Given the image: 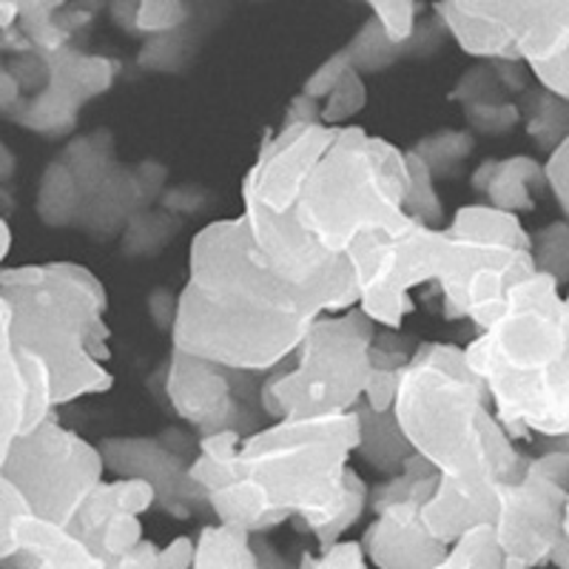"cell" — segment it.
<instances>
[{
	"label": "cell",
	"instance_id": "27",
	"mask_svg": "<svg viewBox=\"0 0 569 569\" xmlns=\"http://www.w3.org/2000/svg\"><path fill=\"white\" fill-rule=\"evenodd\" d=\"M191 569H259L253 536L226 525L202 527Z\"/></svg>",
	"mask_w": 569,
	"mask_h": 569
},
{
	"label": "cell",
	"instance_id": "41",
	"mask_svg": "<svg viewBox=\"0 0 569 569\" xmlns=\"http://www.w3.org/2000/svg\"><path fill=\"white\" fill-rule=\"evenodd\" d=\"M297 569H370V563L362 543L342 538V541L330 543L325 550L302 552Z\"/></svg>",
	"mask_w": 569,
	"mask_h": 569
},
{
	"label": "cell",
	"instance_id": "5",
	"mask_svg": "<svg viewBox=\"0 0 569 569\" xmlns=\"http://www.w3.org/2000/svg\"><path fill=\"white\" fill-rule=\"evenodd\" d=\"M408 186V151L359 126H345L305 182L297 222L319 248L348 257L356 242L413 226L405 213Z\"/></svg>",
	"mask_w": 569,
	"mask_h": 569
},
{
	"label": "cell",
	"instance_id": "31",
	"mask_svg": "<svg viewBox=\"0 0 569 569\" xmlns=\"http://www.w3.org/2000/svg\"><path fill=\"white\" fill-rule=\"evenodd\" d=\"M408 197H405V213L413 222H421L427 228H445V206L436 191V177L433 171L427 169L421 157L408 151Z\"/></svg>",
	"mask_w": 569,
	"mask_h": 569
},
{
	"label": "cell",
	"instance_id": "15",
	"mask_svg": "<svg viewBox=\"0 0 569 569\" xmlns=\"http://www.w3.org/2000/svg\"><path fill=\"white\" fill-rule=\"evenodd\" d=\"M492 401V413L505 425L512 441L541 436L567 439L569 436V305H567V348L556 365L532 376L512 379L501 373H481Z\"/></svg>",
	"mask_w": 569,
	"mask_h": 569
},
{
	"label": "cell",
	"instance_id": "28",
	"mask_svg": "<svg viewBox=\"0 0 569 569\" xmlns=\"http://www.w3.org/2000/svg\"><path fill=\"white\" fill-rule=\"evenodd\" d=\"M38 213L46 226L66 228L80 222V213H83V194H80V186L71 174V169L63 160L49 162V169L43 171V180H40L38 191Z\"/></svg>",
	"mask_w": 569,
	"mask_h": 569
},
{
	"label": "cell",
	"instance_id": "9",
	"mask_svg": "<svg viewBox=\"0 0 569 569\" xmlns=\"http://www.w3.org/2000/svg\"><path fill=\"white\" fill-rule=\"evenodd\" d=\"M567 501L569 439L556 450L527 456L516 481H498L492 532L507 561L527 569L547 567L563 538Z\"/></svg>",
	"mask_w": 569,
	"mask_h": 569
},
{
	"label": "cell",
	"instance_id": "3",
	"mask_svg": "<svg viewBox=\"0 0 569 569\" xmlns=\"http://www.w3.org/2000/svg\"><path fill=\"white\" fill-rule=\"evenodd\" d=\"M393 419L441 479L498 485L516 481L527 465L492 413L490 393L467 365L461 345L419 342L401 373Z\"/></svg>",
	"mask_w": 569,
	"mask_h": 569
},
{
	"label": "cell",
	"instance_id": "8",
	"mask_svg": "<svg viewBox=\"0 0 569 569\" xmlns=\"http://www.w3.org/2000/svg\"><path fill=\"white\" fill-rule=\"evenodd\" d=\"M567 348V302L556 279L532 273L507 297L505 311L465 348L476 376L532 379L556 365Z\"/></svg>",
	"mask_w": 569,
	"mask_h": 569
},
{
	"label": "cell",
	"instance_id": "44",
	"mask_svg": "<svg viewBox=\"0 0 569 569\" xmlns=\"http://www.w3.org/2000/svg\"><path fill=\"white\" fill-rule=\"evenodd\" d=\"M197 556V538L177 536L166 547H157L154 569H191Z\"/></svg>",
	"mask_w": 569,
	"mask_h": 569
},
{
	"label": "cell",
	"instance_id": "33",
	"mask_svg": "<svg viewBox=\"0 0 569 569\" xmlns=\"http://www.w3.org/2000/svg\"><path fill=\"white\" fill-rule=\"evenodd\" d=\"M527 129H530L532 140H538L543 149L552 151L558 142L569 137V103L538 89V94L530 98Z\"/></svg>",
	"mask_w": 569,
	"mask_h": 569
},
{
	"label": "cell",
	"instance_id": "49",
	"mask_svg": "<svg viewBox=\"0 0 569 569\" xmlns=\"http://www.w3.org/2000/svg\"><path fill=\"white\" fill-rule=\"evenodd\" d=\"M563 538H569V501L563 507Z\"/></svg>",
	"mask_w": 569,
	"mask_h": 569
},
{
	"label": "cell",
	"instance_id": "24",
	"mask_svg": "<svg viewBox=\"0 0 569 569\" xmlns=\"http://www.w3.org/2000/svg\"><path fill=\"white\" fill-rule=\"evenodd\" d=\"M157 507V490L149 481L140 479H111L100 481L98 490L86 498L83 510L71 530L80 538L91 536L100 525H106L111 516H137L149 512Z\"/></svg>",
	"mask_w": 569,
	"mask_h": 569
},
{
	"label": "cell",
	"instance_id": "35",
	"mask_svg": "<svg viewBox=\"0 0 569 569\" xmlns=\"http://www.w3.org/2000/svg\"><path fill=\"white\" fill-rule=\"evenodd\" d=\"M91 550L98 552L103 561H109V567L114 561H120L123 556H129L137 543H142V521L137 516H111L106 525H100L91 536L83 538Z\"/></svg>",
	"mask_w": 569,
	"mask_h": 569
},
{
	"label": "cell",
	"instance_id": "23",
	"mask_svg": "<svg viewBox=\"0 0 569 569\" xmlns=\"http://www.w3.org/2000/svg\"><path fill=\"white\" fill-rule=\"evenodd\" d=\"M416 348L419 342H410L401 330L376 328L373 342H370V379L362 396L365 408L373 413H393L401 373L413 359Z\"/></svg>",
	"mask_w": 569,
	"mask_h": 569
},
{
	"label": "cell",
	"instance_id": "14",
	"mask_svg": "<svg viewBox=\"0 0 569 569\" xmlns=\"http://www.w3.org/2000/svg\"><path fill=\"white\" fill-rule=\"evenodd\" d=\"M237 376L220 365L188 356L171 348L169 368H166V399L171 410L197 433V439L222 430H257V410L248 408L242 393H237Z\"/></svg>",
	"mask_w": 569,
	"mask_h": 569
},
{
	"label": "cell",
	"instance_id": "47",
	"mask_svg": "<svg viewBox=\"0 0 569 569\" xmlns=\"http://www.w3.org/2000/svg\"><path fill=\"white\" fill-rule=\"evenodd\" d=\"M20 23V3H0V32H14Z\"/></svg>",
	"mask_w": 569,
	"mask_h": 569
},
{
	"label": "cell",
	"instance_id": "10",
	"mask_svg": "<svg viewBox=\"0 0 569 569\" xmlns=\"http://www.w3.org/2000/svg\"><path fill=\"white\" fill-rule=\"evenodd\" d=\"M445 231L413 222L393 237H368L348 251L353 268L356 308L385 330H401L416 311L413 291L436 284Z\"/></svg>",
	"mask_w": 569,
	"mask_h": 569
},
{
	"label": "cell",
	"instance_id": "1",
	"mask_svg": "<svg viewBox=\"0 0 569 569\" xmlns=\"http://www.w3.org/2000/svg\"><path fill=\"white\" fill-rule=\"evenodd\" d=\"M356 447V410L277 419L248 436L222 430L197 439L188 476L217 525L262 536L293 521L313 538L345 505Z\"/></svg>",
	"mask_w": 569,
	"mask_h": 569
},
{
	"label": "cell",
	"instance_id": "40",
	"mask_svg": "<svg viewBox=\"0 0 569 569\" xmlns=\"http://www.w3.org/2000/svg\"><path fill=\"white\" fill-rule=\"evenodd\" d=\"M129 29L142 34H171L182 27L188 18V7L180 0H146V3H131Z\"/></svg>",
	"mask_w": 569,
	"mask_h": 569
},
{
	"label": "cell",
	"instance_id": "25",
	"mask_svg": "<svg viewBox=\"0 0 569 569\" xmlns=\"http://www.w3.org/2000/svg\"><path fill=\"white\" fill-rule=\"evenodd\" d=\"M356 416H359V447H356V456L365 465L373 467L376 472L396 476L401 465H405V459L413 453V447L401 436L393 413H373L365 405H359Z\"/></svg>",
	"mask_w": 569,
	"mask_h": 569
},
{
	"label": "cell",
	"instance_id": "12",
	"mask_svg": "<svg viewBox=\"0 0 569 569\" xmlns=\"http://www.w3.org/2000/svg\"><path fill=\"white\" fill-rule=\"evenodd\" d=\"M103 467L114 479L149 481L157 490V507L177 518H188L206 505L200 487L191 481L188 467L197 456V439L182 430L162 436H120L100 441Z\"/></svg>",
	"mask_w": 569,
	"mask_h": 569
},
{
	"label": "cell",
	"instance_id": "4",
	"mask_svg": "<svg viewBox=\"0 0 569 569\" xmlns=\"http://www.w3.org/2000/svg\"><path fill=\"white\" fill-rule=\"evenodd\" d=\"M0 297L12 308L14 348L32 350L54 373V405L109 393V293L78 262L0 268Z\"/></svg>",
	"mask_w": 569,
	"mask_h": 569
},
{
	"label": "cell",
	"instance_id": "6",
	"mask_svg": "<svg viewBox=\"0 0 569 569\" xmlns=\"http://www.w3.org/2000/svg\"><path fill=\"white\" fill-rule=\"evenodd\" d=\"M373 333L376 325L359 308L319 317L291 359L259 379V413L277 421L359 408Z\"/></svg>",
	"mask_w": 569,
	"mask_h": 569
},
{
	"label": "cell",
	"instance_id": "37",
	"mask_svg": "<svg viewBox=\"0 0 569 569\" xmlns=\"http://www.w3.org/2000/svg\"><path fill=\"white\" fill-rule=\"evenodd\" d=\"M370 18L379 23L385 38L393 46L405 49L416 40V29H419V14L425 12L421 3L413 0H373L368 3Z\"/></svg>",
	"mask_w": 569,
	"mask_h": 569
},
{
	"label": "cell",
	"instance_id": "16",
	"mask_svg": "<svg viewBox=\"0 0 569 569\" xmlns=\"http://www.w3.org/2000/svg\"><path fill=\"white\" fill-rule=\"evenodd\" d=\"M492 9L541 91L569 103V0H492Z\"/></svg>",
	"mask_w": 569,
	"mask_h": 569
},
{
	"label": "cell",
	"instance_id": "34",
	"mask_svg": "<svg viewBox=\"0 0 569 569\" xmlns=\"http://www.w3.org/2000/svg\"><path fill=\"white\" fill-rule=\"evenodd\" d=\"M410 151H413L416 157H421V162L433 171V177H441L470 154L472 134L461 129H441L436 131V134H427L425 140Z\"/></svg>",
	"mask_w": 569,
	"mask_h": 569
},
{
	"label": "cell",
	"instance_id": "13",
	"mask_svg": "<svg viewBox=\"0 0 569 569\" xmlns=\"http://www.w3.org/2000/svg\"><path fill=\"white\" fill-rule=\"evenodd\" d=\"M328 126H279L262 140L257 160L242 180V208H259L273 217L297 213L302 188L333 142Z\"/></svg>",
	"mask_w": 569,
	"mask_h": 569
},
{
	"label": "cell",
	"instance_id": "38",
	"mask_svg": "<svg viewBox=\"0 0 569 569\" xmlns=\"http://www.w3.org/2000/svg\"><path fill=\"white\" fill-rule=\"evenodd\" d=\"M365 106H368V89H365L362 74L356 69H348L342 80L333 86V91L322 100V126L345 129V126H350L348 120H353Z\"/></svg>",
	"mask_w": 569,
	"mask_h": 569
},
{
	"label": "cell",
	"instance_id": "26",
	"mask_svg": "<svg viewBox=\"0 0 569 569\" xmlns=\"http://www.w3.org/2000/svg\"><path fill=\"white\" fill-rule=\"evenodd\" d=\"M445 231L456 233V237H470V240L496 242V246L521 248L530 251L532 237L516 213L498 211L492 206H461L459 211L450 217Z\"/></svg>",
	"mask_w": 569,
	"mask_h": 569
},
{
	"label": "cell",
	"instance_id": "30",
	"mask_svg": "<svg viewBox=\"0 0 569 569\" xmlns=\"http://www.w3.org/2000/svg\"><path fill=\"white\" fill-rule=\"evenodd\" d=\"M501 563L505 552L498 547L492 525H481L456 538L433 569H501Z\"/></svg>",
	"mask_w": 569,
	"mask_h": 569
},
{
	"label": "cell",
	"instance_id": "19",
	"mask_svg": "<svg viewBox=\"0 0 569 569\" xmlns=\"http://www.w3.org/2000/svg\"><path fill=\"white\" fill-rule=\"evenodd\" d=\"M433 14L450 32L461 52L490 63H521L510 29L492 9V0H467V3H436Z\"/></svg>",
	"mask_w": 569,
	"mask_h": 569
},
{
	"label": "cell",
	"instance_id": "36",
	"mask_svg": "<svg viewBox=\"0 0 569 569\" xmlns=\"http://www.w3.org/2000/svg\"><path fill=\"white\" fill-rule=\"evenodd\" d=\"M345 49H348L350 63H353L359 74H365V71H382L401 58L399 46H393L385 38L373 18L365 20V27L356 32V38Z\"/></svg>",
	"mask_w": 569,
	"mask_h": 569
},
{
	"label": "cell",
	"instance_id": "7",
	"mask_svg": "<svg viewBox=\"0 0 569 569\" xmlns=\"http://www.w3.org/2000/svg\"><path fill=\"white\" fill-rule=\"evenodd\" d=\"M0 472L23 492L34 516L74 527L86 498L103 481L106 467L98 445L52 416L14 439Z\"/></svg>",
	"mask_w": 569,
	"mask_h": 569
},
{
	"label": "cell",
	"instance_id": "32",
	"mask_svg": "<svg viewBox=\"0 0 569 569\" xmlns=\"http://www.w3.org/2000/svg\"><path fill=\"white\" fill-rule=\"evenodd\" d=\"M532 237V262L536 273L556 279L558 288H567L569 282V222L556 220L550 226L538 228Z\"/></svg>",
	"mask_w": 569,
	"mask_h": 569
},
{
	"label": "cell",
	"instance_id": "42",
	"mask_svg": "<svg viewBox=\"0 0 569 569\" xmlns=\"http://www.w3.org/2000/svg\"><path fill=\"white\" fill-rule=\"evenodd\" d=\"M348 69H353V63H350L348 49L342 46L339 52H333L328 60H322V63H319V69L313 71L311 78L302 83V91H299V94H305V98H311V100H317V103H322L330 91H333V86L342 80V74Z\"/></svg>",
	"mask_w": 569,
	"mask_h": 569
},
{
	"label": "cell",
	"instance_id": "2",
	"mask_svg": "<svg viewBox=\"0 0 569 569\" xmlns=\"http://www.w3.org/2000/svg\"><path fill=\"white\" fill-rule=\"evenodd\" d=\"M325 313H342L322 291L293 288L253 253L242 217L213 220L188 246L171 348L246 376L284 365Z\"/></svg>",
	"mask_w": 569,
	"mask_h": 569
},
{
	"label": "cell",
	"instance_id": "43",
	"mask_svg": "<svg viewBox=\"0 0 569 569\" xmlns=\"http://www.w3.org/2000/svg\"><path fill=\"white\" fill-rule=\"evenodd\" d=\"M543 177H547V188L561 206L563 220L569 222V137L550 151V157L543 162Z\"/></svg>",
	"mask_w": 569,
	"mask_h": 569
},
{
	"label": "cell",
	"instance_id": "11",
	"mask_svg": "<svg viewBox=\"0 0 569 569\" xmlns=\"http://www.w3.org/2000/svg\"><path fill=\"white\" fill-rule=\"evenodd\" d=\"M532 273H536V262L530 251L445 231L441 266L436 277L441 313L450 322L470 319L472 328L485 333L501 317L512 288Z\"/></svg>",
	"mask_w": 569,
	"mask_h": 569
},
{
	"label": "cell",
	"instance_id": "29",
	"mask_svg": "<svg viewBox=\"0 0 569 569\" xmlns=\"http://www.w3.org/2000/svg\"><path fill=\"white\" fill-rule=\"evenodd\" d=\"M18 359L20 370H23V379H27V419H23V433H29V430H34V427L52 419L54 408H58L54 405V373L32 350L18 348Z\"/></svg>",
	"mask_w": 569,
	"mask_h": 569
},
{
	"label": "cell",
	"instance_id": "50",
	"mask_svg": "<svg viewBox=\"0 0 569 569\" xmlns=\"http://www.w3.org/2000/svg\"><path fill=\"white\" fill-rule=\"evenodd\" d=\"M567 439H569V436H567Z\"/></svg>",
	"mask_w": 569,
	"mask_h": 569
},
{
	"label": "cell",
	"instance_id": "20",
	"mask_svg": "<svg viewBox=\"0 0 569 569\" xmlns=\"http://www.w3.org/2000/svg\"><path fill=\"white\" fill-rule=\"evenodd\" d=\"M472 191L487 197V206L507 213H521L536 208V197L547 188L543 162L536 157L516 154L505 160H485L470 177Z\"/></svg>",
	"mask_w": 569,
	"mask_h": 569
},
{
	"label": "cell",
	"instance_id": "18",
	"mask_svg": "<svg viewBox=\"0 0 569 569\" xmlns=\"http://www.w3.org/2000/svg\"><path fill=\"white\" fill-rule=\"evenodd\" d=\"M421 525L445 547L465 536L467 530L492 525L496 516V485H467V481L441 479L433 496L419 510Z\"/></svg>",
	"mask_w": 569,
	"mask_h": 569
},
{
	"label": "cell",
	"instance_id": "21",
	"mask_svg": "<svg viewBox=\"0 0 569 569\" xmlns=\"http://www.w3.org/2000/svg\"><path fill=\"white\" fill-rule=\"evenodd\" d=\"M18 550L34 558V569H111L71 527L43 521L34 512L20 521Z\"/></svg>",
	"mask_w": 569,
	"mask_h": 569
},
{
	"label": "cell",
	"instance_id": "22",
	"mask_svg": "<svg viewBox=\"0 0 569 569\" xmlns=\"http://www.w3.org/2000/svg\"><path fill=\"white\" fill-rule=\"evenodd\" d=\"M27 419V379L12 339V308L0 297V470Z\"/></svg>",
	"mask_w": 569,
	"mask_h": 569
},
{
	"label": "cell",
	"instance_id": "48",
	"mask_svg": "<svg viewBox=\"0 0 569 569\" xmlns=\"http://www.w3.org/2000/svg\"><path fill=\"white\" fill-rule=\"evenodd\" d=\"M9 248H12V228H9V222L0 217V266H3Z\"/></svg>",
	"mask_w": 569,
	"mask_h": 569
},
{
	"label": "cell",
	"instance_id": "46",
	"mask_svg": "<svg viewBox=\"0 0 569 569\" xmlns=\"http://www.w3.org/2000/svg\"><path fill=\"white\" fill-rule=\"evenodd\" d=\"M154 563H157V543L142 541L137 543L129 556H123L120 561L111 563V569H154Z\"/></svg>",
	"mask_w": 569,
	"mask_h": 569
},
{
	"label": "cell",
	"instance_id": "45",
	"mask_svg": "<svg viewBox=\"0 0 569 569\" xmlns=\"http://www.w3.org/2000/svg\"><path fill=\"white\" fill-rule=\"evenodd\" d=\"M317 123H322V103L305 98V94H297V98L288 103L282 126H317Z\"/></svg>",
	"mask_w": 569,
	"mask_h": 569
},
{
	"label": "cell",
	"instance_id": "17",
	"mask_svg": "<svg viewBox=\"0 0 569 569\" xmlns=\"http://www.w3.org/2000/svg\"><path fill=\"white\" fill-rule=\"evenodd\" d=\"M421 505L401 501L376 512L362 536V550L376 569H433L445 558L447 547L425 530Z\"/></svg>",
	"mask_w": 569,
	"mask_h": 569
},
{
	"label": "cell",
	"instance_id": "39",
	"mask_svg": "<svg viewBox=\"0 0 569 569\" xmlns=\"http://www.w3.org/2000/svg\"><path fill=\"white\" fill-rule=\"evenodd\" d=\"M27 516H32V507L23 498V492L0 472V561L18 556V527Z\"/></svg>",
	"mask_w": 569,
	"mask_h": 569
}]
</instances>
